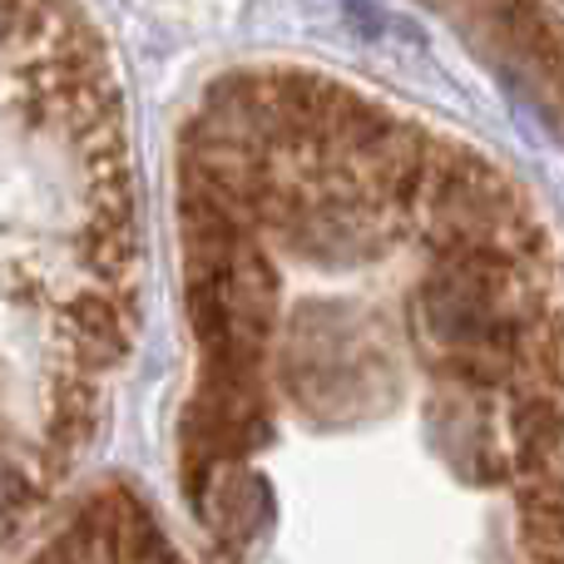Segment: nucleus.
<instances>
[{"mask_svg":"<svg viewBox=\"0 0 564 564\" xmlns=\"http://www.w3.org/2000/svg\"><path fill=\"white\" fill-rule=\"evenodd\" d=\"M40 500V480L25 476L20 466H10L6 456H0V540H10L20 525H25V516L35 510Z\"/></svg>","mask_w":564,"mask_h":564,"instance_id":"nucleus-1","label":"nucleus"}]
</instances>
